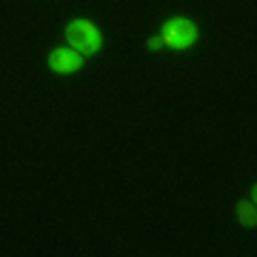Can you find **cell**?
Wrapping results in <instances>:
<instances>
[{"instance_id": "1", "label": "cell", "mask_w": 257, "mask_h": 257, "mask_svg": "<svg viewBox=\"0 0 257 257\" xmlns=\"http://www.w3.org/2000/svg\"><path fill=\"white\" fill-rule=\"evenodd\" d=\"M66 37H69V46L74 52H80V55H94V52H100L103 46V37L97 32L94 23L89 20H72L69 29H66Z\"/></svg>"}, {"instance_id": "2", "label": "cell", "mask_w": 257, "mask_h": 257, "mask_svg": "<svg viewBox=\"0 0 257 257\" xmlns=\"http://www.w3.org/2000/svg\"><path fill=\"white\" fill-rule=\"evenodd\" d=\"M197 40V26L189 18H172L166 20L163 29V46L169 49H189Z\"/></svg>"}, {"instance_id": "3", "label": "cell", "mask_w": 257, "mask_h": 257, "mask_svg": "<svg viewBox=\"0 0 257 257\" xmlns=\"http://www.w3.org/2000/svg\"><path fill=\"white\" fill-rule=\"evenodd\" d=\"M49 66H52L57 74H72L83 66V57H80V52H74V49H55V52L49 55Z\"/></svg>"}, {"instance_id": "4", "label": "cell", "mask_w": 257, "mask_h": 257, "mask_svg": "<svg viewBox=\"0 0 257 257\" xmlns=\"http://www.w3.org/2000/svg\"><path fill=\"white\" fill-rule=\"evenodd\" d=\"M234 214H237V220L243 223V226H248V229H254V226H257L254 200H240V203H237V209H234Z\"/></svg>"}, {"instance_id": "5", "label": "cell", "mask_w": 257, "mask_h": 257, "mask_svg": "<svg viewBox=\"0 0 257 257\" xmlns=\"http://www.w3.org/2000/svg\"><path fill=\"white\" fill-rule=\"evenodd\" d=\"M160 46H163V37H152V40H149V49H152V52H157Z\"/></svg>"}]
</instances>
